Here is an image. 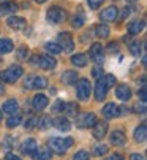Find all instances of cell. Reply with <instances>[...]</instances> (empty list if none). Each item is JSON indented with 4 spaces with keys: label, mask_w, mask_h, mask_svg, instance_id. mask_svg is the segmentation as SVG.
<instances>
[{
    "label": "cell",
    "mask_w": 147,
    "mask_h": 160,
    "mask_svg": "<svg viewBox=\"0 0 147 160\" xmlns=\"http://www.w3.org/2000/svg\"><path fill=\"white\" fill-rule=\"evenodd\" d=\"M138 97H139V100H141L142 103H145V98H147V95H145V86H142V87L138 90Z\"/></svg>",
    "instance_id": "44"
},
{
    "label": "cell",
    "mask_w": 147,
    "mask_h": 160,
    "mask_svg": "<svg viewBox=\"0 0 147 160\" xmlns=\"http://www.w3.org/2000/svg\"><path fill=\"white\" fill-rule=\"evenodd\" d=\"M22 73H24V70H22L21 65H10L7 70L0 72V79H2L3 82L13 84L22 76Z\"/></svg>",
    "instance_id": "2"
},
{
    "label": "cell",
    "mask_w": 147,
    "mask_h": 160,
    "mask_svg": "<svg viewBox=\"0 0 147 160\" xmlns=\"http://www.w3.org/2000/svg\"><path fill=\"white\" fill-rule=\"evenodd\" d=\"M24 125H26V128H27V130H32L33 127H37V118H35V116H32L29 121H26V124H24Z\"/></svg>",
    "instance_id": "43"
},
{
    "label": "cell",
    "mask_w": 147,
    "mask_h": 160,
    "mask_svg": "<svg viewBox=\"0 0 147 160\" xmlns=\"http://www.w3.org/2000/svg\"><path fill=\"white\" fill-rule=\"evenodd\" d=\"M7 24L13 30H24V29H26V26H27V21L24 19V18H19V16H11V18H8Z\"/></svg>",
    "instance_id": "11"
},
{
    "label": "cell",
    "mask_w": 147,
    "mask_h": 160,
    "mask_svg": "<svg viewBox=\"0 0 147 160\" xmlns=\"http://www.w3.org/2000/svg\"><path fill=\"white\" fill-rule=\"evenodd\" d=\"M84 22H86V14H84V11L81 8H78V13L73 16V19H71V26L75 29H79V27L84 26Z\"/></svg>",
    "instance_id": "22"
},
{
    "label": "cell",
    "mask_w": 147,
    "mask_h": 160,
    "mask_svg": "<svg viewBox=\"0 0 147 160\" xmlns=\"http://www.w3.org/2000/svg\"><path fill=\"white\" fill-rule=\"evenodd\" d=\"M71 63L78 67V68H82L87 65V56L86 54H75V56H71Z\"/></svg>",
    "instance_id": "28"
},
{
    "label": "cell",
    "mask_w": 147,
    "mask_h": 160,
    "mask_svg": "<svg viewBox=\"0 0 147 160\" xmlns=\"http://www.w3.org/2000/svg\"><path fill=\"white\" fill-rule=\"evenodd\" d=\"M108 133V122L106 121H101V122H95L92 125V135H93V138L96 140H103L105 136Z\"/></svg>",
    "instance_id": "8"
},
{
    "label": "cell",
    "mask_w": 147,
    "mask_h": 160,
    "mask_svg": "<svg viewBox=\"0 0 147 160\" xmlns=\"http://www.w3.org/2000/svg\"><path fill=\"white\" fill-rule=\"evenodd\" d=\"M46 19L51 22V24H60L65 19V10L60 7H51L46 13Z\"/></svg>",
    "instance_id": "5"
},
{
    "label": "cell",
    "mask_w": 147,
    "mask_h": 160,
    "mask_svg": "<svg viewBox=\"0 0 147 160\" xmlns=\"http://www.w3.org/2000/svg\"><path fill=\"white\" fill-rule=\"evenodd\" d=\"M5 160H21L17 155H14V154H8L7 157H5Z\"/></svg>",
    "instance_id": "48"
},
{
    "label": "cell",
    "mask_w": 147,
    "mask_h": 160,
    "mask_svg": "<svg viewBox=\"0 0 147 160\" xmlns=\"http://www.w3.org/2000/svg\"><path fill=\"white\" fill-rule=\"evenodd\" d=\"M32 157L35 160H49L52 157V151L49 148H38L37 146V149L32 152Z\"/></svg>",
    "instance_id": "16"
},
{
    "label": "cell",
    "mask_w": 147,
    "mask_h": 160,
    "mask_svg": "<svg viewBox=\"0 0 147 160\" xmlns=\"http://www.w3.org/2000/svg\"><path fill=\"white\" fill-rule=\"evenodd\" d=\"M115 97L122 102H128L131 98V90L127 84H120L115 87Z\"/></svg>",
    "instance_id": "14"
},
{
    "label": "cell",
    "mask_w": 147,
    "mask_h": 160,
    "mask_svg": "<svg viewBox=\"0 0 147 160\" xmlns=\"http://www.w3.org/2000/svg\"><path fill=\"white\" fill-rule=\"evenodd\" d=\"M62 81H63L65 84H68V86L76 84V81H78V73L68 70V72H65V73L62 75Z\"/></svg>",
    "instance_id": "27"
},
{
    "label": "cell",
    "mask_w": 147,
    "mask_h": 160,
    "mask_svg": "<svg viewBox=\"0 0 147 160\" xmlns=\"http://www.w3.org/2000/svg\"><path fill=\"white\" fill-rule=\"evenodd\" d=\"M16 57H17V60H26L29 57V49L27 48H19L17 52H16Z\"/></svg>",
    "instance_id": "35"
},
{
    "label": "cell",
    "mask_w": 147,
    "mask_h": 160,
    "mask_svg": "<svg viewBox=\"0 0 147 160\" xmlns=\"http://www.w3.org/2000/svg\"><path fill=\"white\" fill-rule=\"evenodd\" d=\"M3 92H5V89H3V86H2V82H0V95H3Z\"/></svg>",
    "instance_id": "50"
},
{
    "label": "cell",
    "mask_w": 147,
    "mask_h": 160,
    "mask_svg": "<svg viewBox=\"0 0 147 160\" xmlns=\"http://www.w3.org/2000/svg\"><path fill=\"white\" fill-rule=\"evenodd\" d=\"M47 105H49V100H47V97L43 95V94H37V95L32 98V106H33L37 111H43Z\"/></svg>",
    "instance_id": "17"
},
{
    "label": "cell",
    "mask_w": 147,
    "mask_h": 160,
    "mask_svg": "<svg viewBox=\"0 0 147 160\" xmlns=\"http://www.w3.org/2000/svg\"><path fill=\"white\" fill-rule=\"evenodd\" d=\"M95 122H96V116L93 112H84V114H79V116L76 118V125L79 128H89Z\"/></svg>",
    "instance_id": "6"
},
{
    "label": "cell",
    "mask_w": 147,
    "mask_h": 160,
    "mask_svg": "<svg viewBox=\"0 0 147 160\" xmlns=\"http://www.w3.org/2000/svg\"><path fill=\"white\" fill-rule=\"evenodd\" d=\"M2 2H7V0H2Z\"/></svg>",
    "instance_id": "54"
},
{
    "label": "cell",
    "mask_w": 147,
    "mask_h": 160,
    "mask_svg": "<svg viewBox=\"0 0 147 160\" xmlns=\"http://www.w3.org/2000/svg\"><path fill=\"white\" fill-rule=\"evenodd\" d=\"M51 124H52V119L49 118V116H43V118L37 119V127H38L40 130H46V128H49V127H51Z\"/></svg>",
    "instance_id": "31"
},
{
    "label": "cell",
    "mask_w": 147,
    "mask_h": 160,
    "mask_svg": "<svg viewBox=\"0 0 147 160\" xmlns=\"http://www.w3.org/2000/svg\"><path fill=\"white\" fill-rule=\"evenodd\" d=\"M52 124H54V127H56L57 130H60V132H70V130H71V122H70L66 118H57V119L52 121Z\"/></svg>",
    "instance_id": "19"
},
{
    "label": "cell",
    "mask_w": 147,
    "mask_h": 160,
    "mask_svg": "<svg viewBox=\"0 0 147 160\" xmlns=\"http://www.w3.org/2000/svg\"><path fill=\"white\" fill-rule=\"evenodd\" d=\"M101 112H103V116L106 119H114V118H119L120 116V114H119V106L114 105V103H106L103 106Z\"/></svg>",
    "instance_id": "15"
},
{
    "label": "cell",
    "mask_w": 147,
    "mask_h": 160,
    "mask_svg": "<svg viewBox=\"0 0 147 160\" xmlns=\"http://www.w3.org/2000/svg\"><path fill=\"white\" fill-rule=\"evenodd\" d=\"M101 3H103V0H89V8L90 10H98L101 7Z\"/></svg>",
    "instance_id": "42"
},
{
    "label": "cell",
    "mask_w": 147,
    "mask_h": 160,
    "mask_svg": "<svg viewBox=\"0 0 147 160\" xmlns=\"http://www.w3.org/2000/svg\"><path fill=\"white\" fill-rule=\"evenodd\" d=\"M73 160H89V152L87 151H78L75 154V157H73Z\"/></svg>",
    "instance_id": "39"
},
{
    "label": "cell",
    "mask_w": 147,
    "mask_h": 160,
    "mask_svg": "<svg viewBox=\"0 0 147 160\" xmlns=\"http://www.w3.org/2000/svg\"><path fill=\"white\" fill-rule=\"evenodd\" d=\"M2 111H5L7 114H16V112L19 111V103H17L14 98L7 100V102L3 103V106H2Z\"/></svg>",
    "instance_id": "23"
},
{
    "label": "cell",
    "mask_w": 147,
    "mask_h": 160,
    "mask_svg": "<svg viewBox=\"0 0 147 160\" xmlns=\"http://www.w3.org/2000/svg\"><path fill=\"white\" fill-rule=\"evenodd\" d=\"M101 78H103V81H105V84H106L108 87H112V86L115 84V76H114V75H103Z\"/></svg>",
    "instance_id": "37"
},
{
    "label": "cell",
    "mask_w": 147,
    "mask_h": 160,
    "mask_svg": "<svg viewBox=\"0 0 147 160\" xmlns=\"http://www.w3.org/2000/svg\"><path fill=\"white\" fill-rule=\"evenodd\" d=\"M73 138L70 136H56V138H51L47 141L49 148H51L52 152H57V154H65L71 146H73Z\"/></svg>",
    "instance_id": "1"
},
{
    "label": "cell",
    "mask_w": 147,
    "mask_h": 160,
    "mask_svg": "<svg viewBox=\"0 0 147 160\" xmlns=\"http://www.w3.org/2000/svg\"><path fill=\"white\" fill-rule=\"evenodd\" d=\"M130 160H145V157L141 155V154H131L130 155Z\"/></svg>",
    "instance_id": "45"
},
{
    "label": "cell",
    "mask_w": 147,
    "mask_h": 160,
    "mask_svg": "<svg viewBox=\"0 0 147 160\" xmlns=\"http://www.w3.org/2000/svg\"><path fill=\"white\" fill-rule=\"evenodd\" d=\"M103 73H105V72H103V68H101L100 65H96V67L92 68V76H93L95 79H100V78L103 76Z\"/></svg>",
    "instance_id": "36"
},
{
    "label": "cell",
    "mask_w": 147,
    "mask_h": 160,
    "mask_svg": "<svg viewBox=\"0 0 147 160\" xmlns=\"http://www.w3.org/2000/svg\"><path fill=\"white\" fill-rule=\"evenodd\" d=\"M136 109H138V112H141V114H144V112H145V106H144V103H142L141 106L138 105V106H136Z\"/></svg>",
    "instance_id": "49"
},
{
    "label": "cell",
    "mask_w": 147,
    "mask_h": 160,
    "mask_svg": "<svg viewBox=\"0 0 147 160\" xmlns=\"http://www.w3.org/2000/svg\"><path fill=\"white\" fill-rule=\"evenodd\" d=\"M117 18H119V10H117L115 7H108V8L103 10L101 14H100V19H101L103 22H112V21H115Z\"/></svg>",
    "instance_id": "13"
},
{
    "label": "cell",
    "mask_w": 147,
    "mask_h": 160,
    "mask_svg": "<svg viewBox=\"0 0 147 160\" xmlns=\"http://www.w3.org/2000/svg\"><path fill=\"white\" fill-rule=\"evenodd\" d=\"M63 109H65V102L63 100H57L52 105V111L54 112H63Z\"/></svg>",
    "instance_id": "38"
},
{
    "label": "cell",
    "mask_w": 147,
    "mask_h": 160,
    "mask_svg": "<svg viewBox=\"0 0 147 160\" xmlns=\"http://www.w3.org/2000/svg\"><path fill=\"white\" fill-rule=\"evenodd\" d=\"M17 11V5L13 2H3L0 5V16H5V14H13Z\"/></svg>",
    "instance_id": "24"
},
{
    "label": "cell",
    "mask_w": 147,
    "mask_h": 160,
    "mask_svg": "<svg viewBox=\"0 0 147 160\" xmlns=\"http://www.w3.org/2000/svg\"><path fill=\"white\" fill-rule=\"evenodd\" d=\"M35 149H37V141L33 138H29V140H26L21 144V152L26 154V155H32V152Z\"/></svg>",
    "instance_id": "20"
},
{
    "label": "cell",
    "mask_w": 147,
    "mask_h": 160,
    "mask_svg": "<svg viewBox=\"0 0 147 160\" xmlns=\"http://www.w3.org/2000/svg\"><path fill=\"white\" fill-rule=\"evenodd\" d=\"M35 2H37V3H44L46 0H35Z\"/></svg>",
    "instance_id": "51"
},
{
    "label": "cell",
    "mask_w": 147,
    "mask_h": 160,
    "mask_svg": "<svg viewBox=\"0 0 147 160\" xmlns=\"http://www.w3.org/2000/svg\"><path fill=\"white\" fill-rule=\"evenodd\" d=\"M13 41L10 38H0V54H8L13 51Z\"/></svg>",
    "instance_id": "26"
},
{
    "label": "cell",
    "mask_w": 147,
    "mask_h": 160,
    "mask_svg": "<svg viewBox=\"0 0 147 160\" xmlns=\"http://www.w3.org/2000/svg\"><path fill=\"white\" fill-rule=\"evenodd\" d=\"M106 160H124V157H122L120 154H114V155H111V157L106 158Z\"/></svg>",
    "instance_id": "47"
},
{
    "label": "cell",
    "mask_w": 147,
    "mask_h": 160,
    "mask_svg": "<svg viewBox=\"0 0 147 160\" xmlns=\"http://www.w3.org/2000/svg\"><path fill=\"white\" fill-rule=\"evenodd\" d=\"M142 29H144V21H141V19L131 21L130 24H128V27H127V30H128L130 35H138Z\"/></svg>",
    "instance_id": "21"
},
{
    "label": "cell",
    "mask_w": 147,
    "mask_h": 160,
    "mask_svg": "<svg viewBox=\"0 0 147 160\" xmlns=\"http://www.w3.org/2000/svg\"><path fill=\"white\" fill-rule=\"evenodd\" d=\"M119 44L117 43H109V52H117Z\"/></svg>",
    "instance_id": "46"
},
{
    "label": "cell",
    "mask_w": 147,
    "mask_h": 160,
    "mask_svg": "<svg viewBox=\"0 0 147 160\" xmlns=\"http://www.w3.org/2000/svg\"><path fill=\"white\" fill-rule=\"evenodd\" d=\"M128 3H135V2H138V0H127Z\"/></svg>",
    "instance_id": "52"
},
{
    "label": "cell",
    "mask_w": 147,
    "mask_h": 160,
    "mask_svg": "<svg viewBox=\"0 0 147 160\" xmlns=\"http://www.w3.org/2000/svg\"><path fill=\"white\" fill-rule=\"evenodd\" d=\"M106 152H108V146H105V144L95 146V151H93V154H95V155H105Z\"/></svg>",
    "instance_id": "40"
},
{
    "label": "cell",
    "mask_w": 147,
    "mask_h": 160,
    "mask_svg": "<svg viewBox=\"0 0 147 160\" xmlns=\"http://www.w3.org/2000/svg\"><path fill=\"white\" fill-rule=\"evenodd\" d=\"M0 122H2V111H0Z\"/></svg>",
    "instance_id": "53"
},
{
    "label": "cell",
    "mask_w": 147,
    "mask_h": 160,
    "mask_svg": "<svg viewBox=\"0 0 147 160\" xmlns=\"http://www.w3.org/2000/svg\"><path fill=\"white\" fill-rule=\"evenodd\" d=\"M95 35H96L98 38H106V37L109 35V27H108L106 24H98V26L95 27Z\"/></svg>",
    "instance_id": "32"
},
{
    "label": "cell",
    "mask_w": 147,
    "mask_h": 160,
    "mask_svg": "<svg viewBox=\"0 0 147 160\" xmlns=\"http://www.w3.org/2000/svg\"><path fill=\"white\" fill-rule=\"evenodd\" d=\"M46 49L52 54H60L62 52V48L59 46L57 43H46Z\"/></svg>",
    "instance_id": "34"
},
{
    "label": "cell",
    "mask_w": 147,
    "mask_h": 160,
    "mask_svg": "<svg viewBox=\"0 0 147 160\" xmlns=\"http://www.w3.org/2000/svg\"><path fill=\"white\" fill-rule=\"evenodd\" d=\"M22 122V116L21 114H10V118H8V121H7V127L8 128H14V127H17L19 124Z\"/></svg>",
    "instance_id": "29"
},
{
    "label": "cell",
    "mask_w": 147,
    "mask_h": 160,
    "mask_svg": "<svg viewBox=\"0 0 147 160\" xmlns=\"http://www.w3.org/2000/svg\"><path fill=\"white\" fill-rule=\"evenodd\" d=\"M90 94H92V84H90L89 79L82 78V79L76 81V95H78V98H79L81 102L89 100Z\"/></svg>",
    "instance_id": "3"
},
{
    "label": "cell",
    "mask_w": 147,
    "mask_h": 160,
    "mask_svg": "<svg viewBox=\"0 0 147 160\" xmlns=\"http://www.w3.org/2000/svg\"><path fill=\"white\" fill-rule=\"evenodd\" d=\"M59 46L65 52H71L73 49H75V41H73V37L68 32H62L59 35Z\"/></svg>",
    "instance_id": "7"
},
{
    "label": "cell",
    "mask_w": 147,
    "mask_h": 160,
    "mask_svg": "<svg viewBox=\"0 0 147 160\" xmlns=\"http://www.w3.org/2000/svg\"><path fill=\"white\" fill-rule=\"evenodd\" d=\"M125 141H127V136H125V133L122 130H114L111 133V143L114 146H124Z\"/></svg>",
    "instance_id": "18"
},
{
    "label": "cell",
    "mask_w": 147,
    "mask_h": 160,
    "mask_svg": "<svg viewBox=\"0 0 147 160\" xmlns=\"http://www.w3.org/2000/svg\"><path fill=\"white\" fill-rule=\"evenodd\" d=\"M141 43L139 41H133V43H130V52L135 56V57H139L141 56Z\"/></svg>",
    "instance_id": "33"
},
{
    "label": "cell",
    "mask_w": 147,
    "mask_h": 160,
    "mask_svg": "<svg viewBox=\"0 0 147 160\" xmlns=\"http://www.w3.org/2000/svg\"><path fill=\"white\" fill-rule=\"evenodd\" d=\"M38 65H40V68H43V70H52V68H56V65H57V60L52 56L46 54V56H40Z\"/></svg>",
    "instance_id": "12"
},
{
    "label": "cell",
    "mask_w": 147,
    "mask_h": 160,
    "mask_svg": "<svg viewBox=\"0 0 147 160\" xmlns=\"http://www.w3.org/2000/svg\"><path fill=\"white\" fill-rule=\"evenodd\" d=\"M145 138H147V125L145 124H141L135 130V140L138 143H142V141H145Z\"/></svg>",
    "instance_id": "25"
},
{
    "label": "cell",
    "mask_w": 147,
    "mask_h": 160,
    "mask_svg": "<svg viewBox=\"0 0 147 160\" xmlns=\"http://www.w3.org/2000/svg\"><path fill=\"white\" fill-rule=\"evenodd\" d=\"M133 11H135V8H131V7H125L124 10H122V14H120V18H119V19H122V21L127 19V18H128Z\"/></svg>",
    "instance_id": "41"
},
{
    "label": "cell",
    "mask_w": 147,
    "mask_h": 160,
    "mask_svg": "<svg viewBox=\"0 0 147 160\" xmlns=\"http://www.w3.org/2000/svg\"><path fill=\"white\" fill-rule=\"evenodd\" d=\"M63 112H66L68 116H78V112H79V106L75 103V102H70V103H65V109Z\"/></svg>",
    "instance_id": "30"
},
{
    "label": "cell",
    "mask_w": 147,
    "mask_h": 160,
    "mask_svg": "<svg viewBox=\"0 0 147 160\" xmlns=\"http://www.w3.org/2000/svg\"><path fill=\"white\" fill-rule=\"evenodd\" d=\"M90 59L96 63H103L105 56H103V46L100 43H93L90 48Z\"/></svg>",
    "instance_id": "10"
},
{
    "label": "cell",
    "mask_w": 147,
    "mask_h": 160,
    "mask_svg": "<svg viewBox=\"0 0 147 160\" xmlns=\"http://www.w3.org/2000/svg\"><path fill=\"white\" fill-rule=\"evenodd\" d=\"M108 90H109V87L105 84L103 78L96 79V84H95V98H96L98 102H101V100H105V98H106Z\"/></svg>",
    "instance_id": "9"
},
{
    "label": "cell",
    "mask_w": 147,
    "mask_h": 160,
    "mask_svg": "<svg viewBox=\"0 0 147 160\" xmlns=\"http://www.w3.org/2000/svg\"><path fill=\"white\" fill-rule=\"evenodd\" d=\"M24 87L26 89H44L47 87V79L44 76H27L24 79Z\"/></svg>",
    "instance_id": "4"
}]
</instances>
